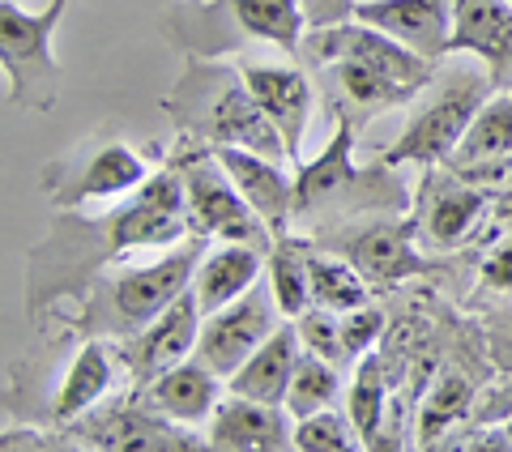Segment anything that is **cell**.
Returning <instances> with one entry per match:
<instances>
[{"mask_svg":"<svg viewBox=\"0 0 512 452\" xmlns=\"http://www.w3.org/2000/svg\"><path fill=\"white\" fill-rule=\"evenodd\" d=\"M188 235L184 214V180L167 167L150 175L137 192H128L120 209L99 218H64L39 248H30V278H26V312L43 320V312L60 316L64 299H82L94 278L120 261L133 248H167Z\"/></svg>","mask_w":512,"mask_h":452,"instance_id":"1","label":"cell"},{"mask_svg":"<svg viewBox=\"0 0 512 452\" xmlns=\"http://www.w3.org/2000/svg\"><path fill=\"white\" fill-rule=\"evenodd\" d=\"M163 111L175 120L180 133L197 137L205 145H244V150L278 158V163H291L278 128L269 124L261 103L252 99L239 64H222L210 56H188L180 82H175V90L167 94Z\"/></svg>","mask_w":512,"mask_h":452,"instance_id":"2","label":"cell"},{"mask_svg":"<svg viewBox=\"0 0 512 452\" xmlns=\"http://www.w3.org/2000/svg\"><path fill=\"white\" fill-rule=\"evenodd\" d=\"M210 244L214 239H205V235H188V244L167 252L163 261L103 273L86 290V308L64 316V325L77 329L82 337H103V342H124V337L141 333L192 286L197 265L210 252Z\"/></svg>","mask_w":512,"mask_h":452,"instance_id":"3","label":"cell"},{"mask_svg":"<svg viewBox=\"0 0 512 452\" xmlns=\"http://www.w3.org/2000/svg\"><path fill=\"white\" fill-rule=\"evenodd\" d=\"M355 124L338 120L329 145L312 163H299L295 171V218H355V214H389L406 209L410 192L397 175H389V163L355 167Z\"/></svg>","mask_w":512,"mask_h":452,"instance_id":"4","label":"cell"},{"mask_svg":"<svg viewBox=\"0 0 512 452\" xmlns=\"http://www.w3.org/2000/svg\"><path fill=\"white\" fill-rule=\"evenodd\" d=\"M308 35L303 0H192L167 13V39L188 56H222L244 43L299 52Z\"/></svg>","mask_w":512,"mask_h":452,"instance_id":"5","label":"cell"},{"mask_svg":"<svg viewBox=\"0 0 512 452\" xmlns=\"http://www.w3.org/2000/svg\"><path fill=\"white\" fill-rule=\"evenodd\" d=\"M184 180V214L188 231L205 239H235V244H256V248H274V231L269 222L248 205V197L235 188L227 167L218 163L214 145H205L197 137H180V145L171 150V163Z\"/></svg>","mask_w":512,"mask_h":452,"instance_id":"6","label":"cell"},{"mask_svg":"<svg viewBox=\"0 0 512 452\" xmlns=\"http://www.w3.org/2000/svg\"><path fill=\"white\" fill-rule=\"evenodd\" d=\"M491 86L495 82L487 69H444L440 77H431V94L414 107L402 137L380 150V163L440 167L444 158L457 150V141L470 128V120L478 116V107L491 99Z\"/></svg>","mask_w":512,"mask_h":452,"instance_id":"7","label":"cell"},{"mask_svg":"<svg viewBox=\"0 0 512 452\" xmlns=\"http://www.w3.org/2000/svg\"><path fill=\"white\" fill-rule=\"evenodd\" d=\"M69 9V0H52L30 13L18 0H0V64L9 77V99L26 111H52L60 90V64L52 52V35Z\"/></svg>","mask_w":512,"mask_h":452,"instance_id":"8","label":"cell"},{"mask_svg":"<svg viewBox=\"0 0 512 452\" xmlns=\"http://www.w3.org/2000/svg\"><path fill=\"white\" fill-rule=\"evenodd\" d=\"M150 180V163L133 145L116 137H90L82 150L56 158L39 171V184L47 201L56 209H82L86 201H107V197H128Z\"/></svg>","mask_w":512,"mask_h":452,"instance_id":"9","label":"cell"},{"mask_svg":"<svg viewBox=\"0 0 512 452\" xmlns=\"http://www.w3.org/2000/svg\"><path fill=\"white\" fill-rule=\"evenodd\" d=\"M299 56L308 69L329 64V60H355V64H367V69L397 77V82H406L414 90H427L431 77H436V64L431 60H423L406 43H397L380 26H367L359 18H346L333 26H308V35L299 43Z\"/></svg>","mask_w":512,"mask_h":452,"instance_id":"10","label":"cell"},{"mask_svg":"<svg viewBox=\"0 0 512 452\" xmlns=\"http://www.w3.org/2000/svg\"><path fill=\"white\" fill-rule=\"evenodd\" d=\"M491 201H495L491 188L461 180L448 167H423L419 197H414V231L436 252L474 244Z\"/></svg>","mask_w":512,"mask_h":452,"instance_id":"11","label":"cell"},{"mask_svg":"<svg viewBox=\"0 0 512 452\" xmlns=\"http://www.w3.org/2000/svg\"><path fill=\"white\" fill-rule=\"evenodd\" d=\"M278 299L274 286L256 282L248 295H239L227 308H218L201 320V337H197V359L218 371L222 380H231L239 367H244L256 350L269 342V333L278 329Z\"/></svg>","mask_w":512,"mask_h":452,"instance_id":"12","label":"cell"},{"mask_svg":"<svg viewBox=\"0 0 512 452\" xmlns=\"http://www.w3.org/2000/svg\"><path fill=\"white\" fill-rule=\"evenodd\" d=\"M201 303H197V290H184L171 308L150 320L141 333L124 337V342H111L116 346V359H120V371L133 380V389H146L154 376H163L167 367L184 363L197 354V337H201Z\"/></svg>","mask_w":512,"mask_h":452,"instance_id":"13","label":"cell"},{"mask_svg":"<svg viewBox=\"0 0 512 452\" xmlns=\"http://www.w3.org/2000/svg\"><path fill=\"white\" fill-rule=\"evenodd\" d=\"M60 444L69 448H197L201 440L197 435H188L180 423H171V418L154 414L146 401H133V406H107L99 410L94 406L90 414H82L77 423L64 427Z\"/></svg>","mask_w":512,"mask_h":452,"instance_id":"14","label":"cell"},{"mask_svg":"<svg viewBox=\"0 0 512 452\" xmlns=\"http://www.w3.org/2000/svg\"><path fill=\"white\" fill-rule=\"evenodd\" d=\"M414 218L402 222V218H380V222H367L355 231L333 239V248H338L350 265H355L367 286H397L406 278H419V273H427L431 265L423 261L419 252H414Z\"/></svg>","mask_w":512,"mask_h":452,"instance_id":"15","label":"cell"},{"mask_svg":"<svg viewBox=\"0 0 512 452\" xmlns=\"http://www.w3.org/2000/svg\"><path fill=\"white\" fill-rule=\"evenodd\" d=\"M440 167H448L453 175L483 188H500L512 175V90L508 94H491V99L478 107V116L470 120V128L461 133L457 150L444 158Z\"/></svg>","mask_w":512,"mask_h":452,"instance_id":"16","label":"cell"},{"mask_svg":"<svg viewBox=\"0 0 512 452\" xmlns=\"http://www.w3.org/2000/svg\"><path fill=\"white\" fill-rule=\"evenodd\" d=\"M239 69H244L252 99L261 103L269 124L278 128L291 167H299L303 163V133H308L312 99H316L308 73L295 69V64H252V60H239Z\"/></svg>","mask_w":512,"mask_h":452,"instance_id":"17","label":"cell"},{"mask_svg":"<svg viewBox=\"0 0 512 452\" xmlns=\"http://www.w3.org/2000/svg\"><path fill=\"white\" fill-rule=\"evenodd\" d=\"M453 5L457 0H355V18L440 64L453 39Z\"/></svg>","mask_w":512,"mask_h":452,"instance_id":"18","label":"cell"},{"mask_svg":"<svg viewBox=\"0 0 512 452\" xmlns=\"http://www.w3.org/2000/svg\"><path fill=\"white\" fill-rule=\"evenodd\" d=\"M205 444L222 448V452H274V448H295V427H291V410L286 406H269V401H252L227 393L218 401V410L205 423Z\"/></svg>","mask_w":512,"mask_h":452,"instance_id":"19","label":"cell"},{"mask_svg":"<svg viewBox=\"0 0 512 452\" xmlns=\"http://www.w3.org/2000/svg\"><path fill=\"white\" fill-rule=\"evenodd\" d=\"M448 52L483 60L495 90L512 86V0H457Z\"/></svg>","mask_w":512,"mask_h":452,"instance_id":"20","label":"cell"},{"mask_svg":"<svg viewBox=\"0 0 512 452\" xmlns=\"http://www.w3.org/2000/svg\"><path fill=\"white\" fill-rule=\"evenodd\" d=\"M320 82H325V103L338 120H350V124H367L372 116L389 107H402L410 103L414 86L397 82V77L380 73V69H367V64H355V60H329V64H316Z\"/></svg>","mask_w":512,"mask_h":452,"instance_id":"21","label":"cell"},{"mask_svg":"<svg viewBox=\"0 0 512 452\" xmlns=\"http://www.w3.org/2000/svg\"><path fill=\"white\" fill-rule=\"evenodd\" d=\"M218 163L227 167V175L235 180V188L248 197V205L269 222V231L286 235V226L295 222V180L286 175V167L278 158H265L244 145H214Z\"/></svg>","mask_w":512,"mask_h":452,"instance_id":"22","label":"cell"},{"mask_svg":"<svg viewBox=\"0 0 512 452\" xmlns=\"http://www.w3.org/2000/svg\"><path fill=\"white\" fill-rule=\"evenodd\" d=\"M222 384L227 380L192 354V359L167 367L163 376H154L146 389H137V397L146 401L154 414H163V418H171V423H180V427H205L210 423V414L218 410V401L227 397L222 393Z\"/></svg>","mask_w":512,"mask_h":452,"instance_id":"23","label":"cell"},{"mask_svg":"<svg viewBox=\"0 0 512 452\" xmlns=\"http://www.w3.org/2000/svg\"><path fill=\"white\" fill-rule=\"evenodd\" d=\"M116 346L103 342V337H82V350L69 359L64 376L52 393V406L47 418L60 427L77 423L82 414H90L94 406H103V397L116 389Z\"/></svg>","mask_w":512,"mask_h":452,"instance_id":"24","label":"cell"},{"mask_svg":"<svg viewBox=\"0 0 512 452\" xmlns=\"http://www.w3.org/2000/svg\"><path fill=\"white\" fill-rule=\"evenodd\" d=\"M269 265V252L256 244H235V239H218V244L201 256L197 278H192V290H197L201 312L210 316L218 308H227L239 295L261 282V273Z\"/></svg>","mask_w":512,"mask_h":452,"instance_id":"25","label":"cell"},{"mask_svg":"<svg viewBox=\"0 0 512 452\" xmlns=\"http://www.w3.org/2000/svg\"><path fill=\"white\" fill-rule=\"evenodd\" d=\"M299 354H303V342L295 333V320H286V325H278L274 333H269V342L227 380V393L252 397V401H269V406H286V393H291V376H295Z\"/></svg>","mask_w":512,"mask_h":452,"instance_id":"26","label":"cell"},{"mask_svg":"<svg viewBox=\"0 0 512 452\" xmlns=\"http://www.w3.org/2000/svg\"><path fill=\"white\" fill-rule=\"evenodd\" d=\"M384 414H389V371L376 350H367L346 384V418L355 423L363 448H380Z\"/></svg>","mask_w":512,"mask_h":452,"instance_id":"27","label":"cell"},{"mask_svg":"<svg viewBox=\"0 0 512 452\" xmlns=\"http://www.w3.org/2000/svg\"><path fill=\"white\" fill-rule=\"evenodd\" d=\"M308 282H312V303L329 312H355L372 299L367 278L346 261V256H329V252H312L308 248Z\"/></svg>","mask_w":512,"mask_h":452,"instance_id":"28","label":"cell"},{"mask_svg":"<svg viewBox=\"0 0 512 452\" xmlns=\"http://www.w3.org/2000/svg\"><path fill=\"white\" fill-rule=\"evenodd\" d=\"M474 406H478V397H474V380L466 371H444V376H436V384L427 389L423 414H419V444H440L444 431L466 423Z\"/></svg>","mask_w":512,"mask_h":452,"instance_id":"29","label":"cell"},{"mask_svg":"<svg viewBox=\"0 0 512 452\" xmlns=\"http://www.w3.org/2000/svg\"><path fill=\"white\" fill-rule=\"evenodd\" d=\"M269 286L286 320L312 308V282H308V244H299L295 235H278L269 248Z\"/></svg>","mask_w":512,"mask_h":452,"instance_id":"30","label":"cell"},{"mask_svg":"<svg viewBox=\"0 0 512 452\" xmlns=\"http://www.w3.org/2000/svg\"><path fill=\"white\" fill-rule=\"evenodd\" d=\"M338 397H342V367L303 350L291 376V393H286V410L295 418H308L316 410L338 406Z\"/></svg>","mask_w":512,"mask_h":452,"instance_id":"31","label":"cell"},{"mask_svg":"<svg viewBox=\"0 0 512 452\" xmlns=\"http://www.w3.org/2000/svg\"><path fill=\"white\" fill-rule=\"evenodd\" d=\"M295 448H303V452H350V448H363V440H359L355 423L329 406V410H316L308 418H295Z\"/></svg>","mask_w":512,"mask_h":452,"instance_id":"32","label":"cell"},{"mask_svg":"<svg viewBox=\"0 0 512 452\" xmlns=\"http://www.w3.org/2000/svg\"><path fill=\"white\" fill-rule=\"evenodd\" d=\"M295 333L308 354H320V359L338 363V367H350V354H346V342H342V316L329 312V308H312L295 316Z\"/></svg>","mask_w":512,"mask_h":452,"instance_id":"33","label":"cell"},{"mask_svg":"<svg viewBox=\"0 0 512 452\" xmlns=\"http://www.w3.org/2000/svg\"><path fill=\"white\" fill-rule=\"evenodd\" d=\"M384 337V312L363 303L355 312H342V342H346V354L350 363H359L367 350H376V342Z\"/></svg>","mask_w":512,"mask_h":452,"instance_id":"34","label":"cell"},{"mask_svg":"<svg viewBox=\"0 0 512 452\" xmlns=\"http://www.w3.org/2000/svg\"><path fill=\"white\" fill-rule=\"evenodd\" d=\"M483 290H512V235L495 239L483 261Z\"/></svg>","mask_w":512,"mask_h":452,"instance_id":"35","label":"cell"},{"mask_svg":"<svg viewBox=\"0 0 512 452\" xmlns=\"http://www.w3.org/2000/svg\"><path fill=\"white\" fill-rule=\"evenodd\" d=\"M303 13H308V26H333L355 18V0H303Z\"/></svg>","mask_w":512,"mask_h":452,"instance_id":"36","label":"cell"},{"mask_svg":"<svg viewBox=\"0 0 512 452\" xmlns=\"http://www.w3.org/2000/svg\"><path fill=\"white\" fill-rule=\"evenodd\" d=\"M508 90H512V86H508Z\"/></svg>","mask_w":512,"mask_h":452,"instance_id":"37","label":"cell"}]
</instances>
